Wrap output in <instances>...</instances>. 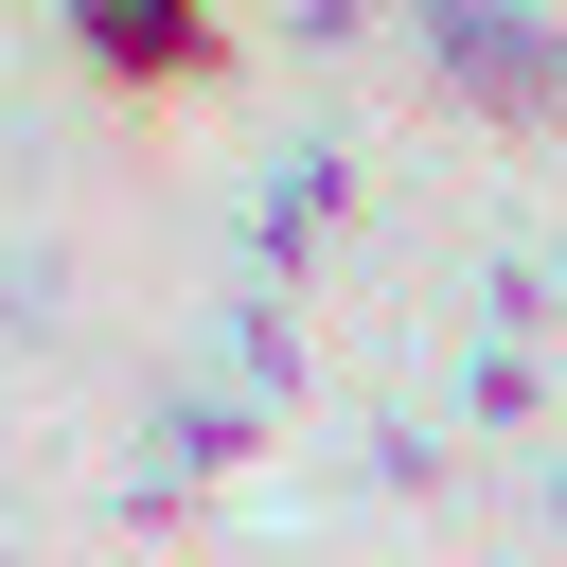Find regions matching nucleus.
<instances>
[{"mask_svg":"<svg viewBox=\"0 0 567 567\" xmlns=\"http://www.w3.org/2000/svg\"><path fill=\"white\" fill-rule=\"evenodd\" d=\"M106 71H195V0H71Z\"/></svg>","mask_w":567,"mask_h":567,"instance_id":"obj_1","label":"nucleus"}]
</instances>
